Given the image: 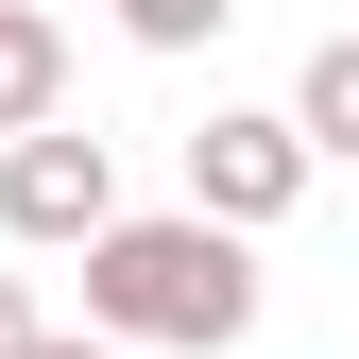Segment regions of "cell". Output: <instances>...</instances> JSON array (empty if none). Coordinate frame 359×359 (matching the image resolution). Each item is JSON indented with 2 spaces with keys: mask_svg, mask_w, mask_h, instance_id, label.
<instances>
[{
  "mask_svg": "<svg viewBox=\"0 0 359 359\" xmlns=\"http://www.w3.org/2000/svg\"><path fill=\"white\" fill-rule=\"evenodd\" d=\"M103 18H120V34H137V52H205V34H222V18H240V0H103Z\"/></svg>",
  "mask_w": 359,
  "mask_h": 359,
  "instance_id": "cell-6",
  "label": "cell"
},
{
  "mask_svg": "<svg viewBox=\"0 0 359 359\" xmlns=\"http://www.w3.org/2000/svg\"><path fill=\"white\" fill-rule=\"evenodd\" d=\"M52 103H69V18L52 0H0V137L52 120Z\"/></svg>",
  "mask_w": 359,
  "mask_h": 359,
  "instance_id": "cell-4",
  "label": "cell"
},
{
  "mask_svg": "<svg viewBox=\"0 0 359 359\" xmlns=\"http://www.w3.org/2000/svg\"><path fill=\"white\" fill-rule=\"evenodd\" d=\"M86 325L103 342H257V240L240 222H205V205H171V222H103L86 240Z\"/></svg>",
  "mask_w": 359,
  "mask_h": 359,
  "instance_id": "cell-1",
  "label": "cell"
},
{
  "mask_svg": "<svg viewBox=\"0 0 359 359\" xmlns=\"http://www.w3.org/2000/svg\"><path fill=\"white\" fill-rule=\"evenodd\" d=\"M18 359H120V342H103V325H86V342H69V325H34V342H18Z\"/></svg>",
  "mask_w": 359,
  "mask_h": 359,
  "instance_id": "cell-8",
  "label": "cell"
},
{
  "mask_svg": "<svg viewBox=\"0 0 359 359\" xmlns=\"http://www.w3.org/2000/svg\"><path fill=\"white\" fill-rule=\"evenodd\" d=\"M308 171H325V154L291 137V103H222V120H189V205H205V222H240V240L308 205Z\"/></svg>",
  "mask_w": 359,
  "mask_h": 359,
  "instance_id": "cell-3",
  "label": "cell"
},
{
  "mask_svg": "<svg viewBox=\"0 0 359 359\" xmlns=\"http://www.w3.org/2000/svg\"><path fill=\"white\" fill-rule=\"evenodd\" d=\"M103 222H120V154H103V137H69V103L0 137V240H34V257H86Z\"/></svg>",
  "mask_w": 359,
  "mask_h": 359,
  "instance_id": "cell-2",
  "label": "cell"
},
{
  "mask_svg": "<svg viewBox=\"0 0 359 359\" xmlns=\"http://www.w3.org/2000/svg\"><path fill=\"white\" fill-rule=\"evenodd\" d=\"M34 325H52V308H34V274H0V359H18Z\"/></svg>",
  "mask_w": 359,
  "mask_h": 359,
  "instance_id": "cell-7",
  "label": "cell"
},
{
  "mask_svg": "<svg viewBox=\"0 0 359 359\" xmlns=\"http://www.w3.org/2000/svg\"><path fill=\"white\" fill-rule=\"evenodd\" d=\"M291 137L325 154V171H359V34H325V52L291 69Z\"/></svg>",
  "mask_w": 359,
  "mask_h": 359,
  "instance_id": "cell-5",
  "label": "cell"
}]
</instances>
